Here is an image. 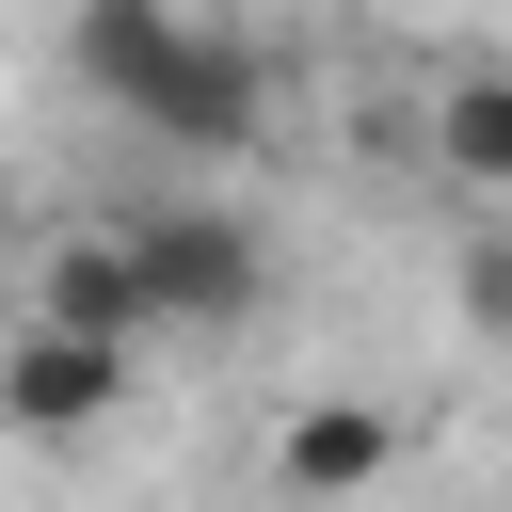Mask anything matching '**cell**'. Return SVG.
<instances>
[{
    "label": "cell",
    "mask_w": 512,
    "mask_h": 512,
    "mask_svg": "<svg viewBox=\"0 0 512 512\" xmlns=\"http://www.w3.org/2000/svg\"><path fill=\"white\" fill-rule=\"evenodd\" d=\"M128 336H80V320H16L0 336V416L16 432H96V416H128Z\"/></svg>",
    "instance_id": "3"
},
{
    "label": "cell",
    "mask_w": 512,
    "mask_h": 512,
    "mask_svg": "<svg viewBox=\"0 0 512 512\" xmlns=\"http://www.w3.org/2000/svg\"><path fill=\"white\" fill-rule=\"evenodd\" d=\"M432 160H448L464 192H512V64H464V80L432 96Z\"/></svg>",
    "instance_id": "6"
},
{
    "label": "cell",
    "mask_w": 512,
    "mask_h": 512,
    "mask_svg": "<svg viewBox=\"0 0 512 512\" xmlns=\"http://www.w3.org/2000/svg\"><path fill=\"white\" fill-rule=\"evenodd\" d=\"M256 96H272V80H256V48H240V32H208V16H176V48L128 80V128H144V144L224 160V144H256Z\"/></svg>",
    "instance_id": "2"
},
{
    "label": "cell",
    "mask_w": 512,
    "mask_h": 512,
    "mask_svg": "<svg viewBox=\"0 0 512 512\" xmlns=\"http://www.w3.org/2000/svg\"><path fill=\"white\" fill-rule=\"evenodd\" d=\"M32 320H80V336H160V304H144V272H128V240L112 224H80V240H48V272H32Z\"/></svg>",
    "instance_id": "5"
},
{
    "label": "cell",
    "mask_w": 512,
    "mask_h": 512,
    "mask_svg": "<svg viewBox=\"0 0 512 512\" xmlns=\"http://www.w3.org/2000/svg\"><path fill=\"white\" fill-rule=\"evenodd\" d=\"M112 240H128L144 304H160V320H192V336L256 320V288H272V256H256V224H240V208H128Z\"/></svg>",
    "instance_id": "1"
},
{
    "label": "cell",
    "mask_w": 512,
    "mask_h": 512,
    "mask_svg": "<svg viewBox=\"0 0 512 512\" xmlns=\"http://www.w3.org/2000/svg\"><path fill=\"white\" fill-rule=\"evenodd\" d=\"M464 320L512 336V240H464Z\"/></svg>",
    "instance_id": "7"
},
{
    "label": "cell",
    "mask_w": 512,
    "mask_h": 512,
    "mask_svg": "<svg viewBox=\"0 0 512 512\" xmlns=\"http://www.w3.org/2000/svg\"><path fill=\"white\" fill-rule=\"evenodd\" d=\"M384 464H400V416H384V400H304V416L272 432V496H304V512L384 496Z\"/></svg>",
    "instance_id": "4"
}]
</instances>
